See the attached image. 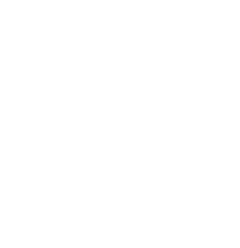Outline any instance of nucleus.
Listing matches in <instances>:
<instances>
[]
</instances>
